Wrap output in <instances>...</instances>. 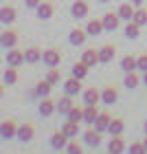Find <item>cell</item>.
Instances as JSON below:
<instances>
[{
  "mask_svg": "<svg viewBox=\"0 0 147 154\" xmlns=\"http://www.w3.org/2000/svg\"><path fill=\"white\" fill-rule=\"evenodd\" d=\"M143 84L147 86V73H143Z\"/></svg>",
  "mask_w": 147,
  "mask_h": 154,
  "instance_id": "obj_42",
  "label": "cell"
},
{
  "mask_svg": "<svg viewBox=\"0 0 147 154\" xmlns=\"http://www.w3.org/2000/svg\"><path fill=\"white\" fill-rule=\"evenodd\" d=\"M73 108H75V103H73V97H70V95H64V97L57 101V112H59V115H68Z\"/></svg>",
  "mask_w": 147,
  "mask_h": 154,
  "instance_id": "obj_12",
  "label": "cell"
},
{
  "mask_svg": "<svg viewBox=\"0 0 147 154\" xmlns=\"http://www.w3.org/2000/svg\"><path fill=\"white\" fill-rule=\"evenodd\" d=\"M0 20H2V24H11L16 20V9L13 7H2L0 9Z\"/></svg>",
  "mask_w": 147,
  "mask_h": 154,
  "instance_id": "obj_28",
  "label": "cell"
},
{
  "mask_svg": "<svg viewBox=\"0 0 147 154\" xmlns=\"http://www.w3.org/2000/svg\"><path fill=\"white\" fill-rule=\"evenodd\" d=\"M66 117H68V121L79 123V121H83V110H81V108H73V110H70V112H68Z\"/></svg>",
  "mask_w": 147,
  "mask_h": 154,
  "instance_id": "obj_35",
  "label": "cell"
},
{
  "mask_svg": "<svg viewBox=\"0 0 147 154\" xmlns=\"http://www.w3.org/2000/svg\"><path fill=\"white\" fill-rule=\"evenodd\" d=\"M64 93L70 95V97H77L81 93V79H77V77H70V79L64 82Z\"/></svg>",
  "mask_w": 147,
  "mask_h": 154,
  "instance_id": "obj_4",
  "label": "cell"
},
{
  "mask_svg": "<svg viewBox=\"0 0 147 154\" xmlns=\"http://www.w3.org/2000/svg\"><path fill=\"white\" fill-rule=\"evenodd\" d=\"M33 132H35V128H33L31 123H22L18 128V139L26 143V141H31V139H33Z\"/></svg>",
  "mask_w": 147,
  "mask_h": 154,
  "instance_id": "obj_17",
  "label": "cell"
},
{
  "mask_svg": "<svg viewBox=\"0 0 147 154\" xmlns=\"http://www.w3.org/2000/svg\"><path fill=\"white\" fill-rule=\"evenodd\" d=\"M38 18L40 20H48V18H51L53 16V5L51 2H40V7H38Z\"/></svg>",
  "mask_w": 147,
  "mask_h": 154,
  "instance_id": "obj_26",
  "label": "cell"
},
{
  "mask_svg": "<svg viewBox=\"0 0 147 154\" xmlns=\"http://www.w3.org/2000/svg\"><path fill=\"white\" fill-rule=\"evenodd\" d=\"M121 68L125 73H132L138 68V57H132V55H125V57L121 60Z\"/></svg>",
  "mask_w": 147,
  "mask_h": 154,
  "instance_id": "obj_22",
  "label": "cell"
},
{
  "mask_svg": "<svg viewBox=\"0 0 147 154\" xmlns=\"http://www.w3.org/2000/svg\"><path fill=\"white\" fill-rule=\"evenodd\" d=\"M145 134H147V121H145Z\"/></svg>",
  "mask_w": 147,
  "mask_h": 154,
  "instance_id": "obj_44",
  "label": "cell"
},
{
  "mask_svg": "<svg viewBox=\"0 0 147 154\" xmlns=\"http://www.w3.org/2000/svg\"><path fill=\"white\" fill-rule=\"evenodd\" d=\"M51 88H53V84L48 82V79H44V82H40L38 86H35V95H38V97H48Z\"/></svg>",
  "mask_w": 147,
  "mask_h": 154,
  "instance_id": "obj_30",
  "label": "cell"
},
{
  "mask_svg": "<svg viewBox=\"0 0 147 154\" xmlns=\"http://www.w3.org/2000/svg\"><path fill=\"white\" fill-rule=\"evenodd\" d=\"M108 154H112V152H108Z\"/></svg>",
  "mask_w": 147,
  "mask_h": 154,
  "instance_id": "obj_46",
  "label": "cell"
},
{
  "mask_svg": "<svg viewBox=\"0 0 147 154\" xmlns=\"http://www.w3.org/2000/svg\"><path fill=\"white\" fill-rule=\"evenodd\" d=\"M42 57H44V53H42V48H38V46H31V48H26V51H24L26 64H38Z\"/></svg>",
  "mask_w": 147,
  "mask_h": 154,
  "instance_id": "obj_10",
  "label": "cell"
},
{
  "mask_svg": "<svg viewBox=\"0 0 147 154\" xmlns=\"http://www.w3.org/2000/svg\"><path fill=\"white\" fill-rule=\"evenodd\" d=\"M68 139H70V137H68V134H66L64 130L55 132V134L51 137V148H53V150H66V145L70 143V141H68Z\"/></svg>",
  "mask_w": 147,
  "mask_h": 154,
  "instance_id": "obj_2",
  "label": "cell"
},
{
  "mask_svg": "<svg viewBox=\"0 0 147 154\" xmlns=\"http://www.w3.org/2000/svg\"><path fill=\"white\" fill-rule=\"evenodd\" d=\"M88 35H101L103 31H106V26H103V20H88V26H86Z\"/></svg>",
  "mask_w": 147,
  "mask_h": 154,
  "instance_id": "obj_15",
  "label": "cell"
},
{
  "mask_svg": "<svg viewBox=\"0 0 147 154\" xmlns=\"http://www.w3.org/2000/svg\"><path fill=\"white\" fill-rule=\"evenodd\" d=\"M110 123H112V117H110L108 112H101V115H99V119L94 121V128L99 130V132H108Z\"/></svg>",
  "mask_w": 147,
  "mask_h": 154,
  "instance_id": "obj_20",
  "label": "cell"
},
{
  "mask_svg": "<svg viewBox=\"0 0 147 154\" xmlns=\"http://www.w3.org/2000/svg\"><path fill=\"white\" fill-rule=\"evenodd\" d=\"M143 145H145V148H147V137H145V139H143Z\"/></svg>",
  "mask_w": 147,
  "mask_h": 154,
  "instance_id": "obj_43",
  "label": "cell"
},
{
  "mask_svg": "<svg viewBox=\"0 0 147 154\" xmlns=\"http://www.w3.org/2000/svg\"><path fill=\"white\" fill-rule=\"evenodd\" d=\"M99 101H101V93L94 86L83 90V103H86V106H97Z\"/></svg>",
  "mask_w": 147,
  "mask_h": 154,
  "instance_id": "obj_5",
  "label": "cell"
},
{
  "mask_svg": "<svg viewBox=\"0 0 147 154\" xmlns=\"http://www.w3.org/2000/svg\"><path fill=\"white\" fill-rule=\"evenodd\" d=\"M0 134H2V139H13V137H18V128H16V123H13L11 119L2 121V125H0Z\"/></svg>",
  "mask_w": 147,
  "mask_h": 154,
  "instance_id": "obj_8",
  "label": "cell"
},
{
  "mask_svg": "<svg viewBox=\"0 0 147 154\" xmlns=\"http://www.w3.org/2000/svg\"><path fill=\"white\" fill-rule=\"evenodd\" d=\"M81 62H86L88 66H97V64H101V60H99V51H94V48H86L81 55Z\"/></svg>",
  "mask_w": 147,
  "mask_h": 154,
  "instance_id": "obj_11",
  "label": "cell"
},
{
  "mask_svg": "<svg viewBox=\"0 0 147 154\" xmlns=\"http://www.w3.org/2000/svg\"><path fill=\"white\" fill-rule=\"evenodd\" d=\"M62 130H64L68 137H79V123H75V121H66Z\"/></svg>",
  "mask_w": 147,
  "mask_h": 154,
  "instance_id": "obj_32",
  "label": "cell"
},
{
  "mask_svg": "<svg viewBox=\"0 0 147 154\" xmlns=\"http://www.w3.org/2000/svg\"><path fill=\"white\" fill-rule=\"evenodd\" d=\"M114 55H116V48L112 46V44H106V46L99 48V60H101V64H110V62L114 60Z\"/></svg>",
  "mask_w": 147,
  "mask_h": 154,
  "instance_id": "obj_9",
  "label": "cell"
},
{
  "mask_svg": "<svg viewBox=\"0 0 147 154\" xmlns=\"http://www.w3.org/2000/svg\"><path fill=\"white\" fill-rule=\"evenodd\" d=\"M123 84H125V88H136V86H138V75H136L134 71H132V73H125Z\"/></svg>",
  "mask_w": 147,
  "mask_h": 154,
  "instance_id": "obj_33",
  "label": "cell"
},
{
  "mask_svg": "<svg viewBox=\"0 0 147 154\" xmlns=\"http://www.w3.org/2000/svg\"><path fill=\"white\" fill-rule=\"evenodd\" d=\"M99 110H97V106H86L83 108V121H86L88 125H94V121L99 119Z\"/></svg>",
  "mask_w": 147,
  "mask_h": 154,
  "instance_id": "obj_18",
  "label": "cell"
},
{
  "mask_svg": "<svg viewBox=\"0 0 147 154\" xmlns=\"http://www.w3.org/2000/svg\"><path fill=\"white\" fill-rule=\"evenodd\" d=\"M118 99V93H116V88H112V86H108V88H103L101 90V101L106 103V106H112Z\"/></svg>",
  "mask_w": 147,
  "mask_h": 154,
  "instance_id": "obj_14",
  "label": "cell"
},
{
  "mask_svg": "<svg viewBox=\"0 0 147 154\" xmlns=\"http://www.w3.org/2000/svg\"><path fill=\"white\" fill-rule=\"evenodd\" d=\"M123 128H125V123H123V119H112V123H110V128H108V132L112 137H118L123 132Z\"/></svg>",
  "mask_w": 147,
  "mask_h": 154,
  "instance_id": "obj_31",
  "label": "cell"
},
{
  "mask_svg": "<svg viewBox=\"0 0 147 154\" xmlns=\"http://www.w3.org/2000/svg\"><path fill=\"white\" fill-rule=\"evenodd\" d=\"M24 2H26V7H29V9H38L42 0H24Z\"/></svg>",
  "mask_w": 147,
  "mask_h": 154,
  "instance_id": "obj_40",
  "label": "cell"
},
{
  "mask_svg": "<svg viewBox=\"0 0 147 154\" xmlns=\"http://www.w3.org/2000/svg\"><path fill=\"white\" fill-rule=\"evenodd\" d=\"M88 64L86 62H77V64L73 66V77H77V79H83V77L88 75Z\"/></svg>",
  "mask_w": 147,
  "mask_h": 154,
  "instance_id": "obj_29",
  "label": "cell"
},
{
  "mask_svg": "<svg viewBox=\"0 0 147 154\" xmlns=\"http://www.w3.org/2000/svg\"><path fill=\"white\" fill-rule=\"evenodd\" d=\"M138 35H141V24H136L134 20H128V26H125V38H130V40H136Z\"/></svg>",
  "mask_w": 147,
  "mask_h": 154,
  "instance_id": "obj_27",
  "label": "cell"
},
{
  "mask_svg": "<svg viewBox=\"0 0 147 154\" xmlns=\"http://www.w3.org/2000/svg\"><path fill=\"white\" fill-rule=\"evenodd\" d=\"M16 42H18V35H16L13 31H4L2 38H0V44H2V48H13V46H16Z\"/></svg>",
  "mask_w": 147,
  "mask_h": 154,
  "instance_id": "obj_24",
  "label": "cell"
},
{
  "mask_svg": "<svg viewBox=\"0 0 147 154\" xmlns=\"http://www.w3.org/2000/svg\"><path fill=\"white\" fill-rule=\"evenodd\" d=\"M70 13H73V18H77V20L86 18L88 16V2H86V0H75Z\"/></svg>",
  "mask_w": 147,
  "mask_h": 154,
  "instance_id": "obj_6",
  "label": "cell"
},
{
  "mask_svg": "<svg viewBox=\"0 0 147 154\" xmlns=\"http://www.w3.org/2000/svg\"><path fill=\"white\" fill-rule=\"evenodd\" d=\"M118 20H121L118 13H106V16H103V26H106V31H114L118 26Z\"/></svg>",
  "mask_w": 147,
  "mask_h": 154,
  "instance_id": "obj_19",
  "label": "cell"
},
{
  "mask_svg": "<svg viewBox=\"0 0 147 154\" xmlns=\"http://www.w3.org/2000/svg\"><path fill=\"white\" fill-rule=\"evenodd\" d=\"M83 141H86L88 145H92V148H97V145L101 143V132L97 130V128L86 130V134H83Z\"/></svg>",
  "mask_w": 147,
  "mask_h": 154,
  "instance_id": "obj_13",
  "label": "cell"
},
{
  "mask_svg": "<svg viewBox=\"0 0 147 154\" xmlns=\"http://www.w3.org/2000/svg\"><path fill=\"white\" fill-rule=\"evenodd\" d=\"M53 112H57V103L51 101L48 97H42V101H40V115L42 117H51Z\"/></svg>",
  "mask_w": 147,
  "mask_h": 154,
  "instance_id": "obj_7",
  "label": "cell"
},
{
  "mask_svg": "<svg viewBox=\"0 0 147 154\" xmlns=\"http://www.w3.org/2000/svg\"><path fill=\"white\" fill-rule=\"evenodd\" d=\"M134 11H136V9H134V5H132V2H123V5L116 9V13H118L123 20H132V18H134Z\"/></svg>",
  "mask_w": 147,
  "mask_h": 154,
  "instance_id": "obj_21",
  "label": "cell"
},
{
  "mask_svg": "<svg viewBox=\"0 0 147 154\" xmlns=\"http://www.w3.org/2000/svg\"><path fill=\"white\" fill-rule=\"evenodd\" d=\"M24 53H20L18 51V48H9V51H7V64H9V66H22L24 64Z\"/></svg>",
  "mask_w": 147,
  "mask_h": 154,
  "instance_id": "obj_3",
  "label": "cell"
},
{
  "mask_svg": "<svg viewBox=\"0 0 147 154\" xmlns=\"http://www.w3.org/2000/svg\"><path fill=\"white\" fill-rule=\"evenodd\" d=\"M138 71L147 73V53L145 55H138Z\"/></svg>",
  "mask_w": 147,
  "mask_h": 154,
  "instance_id": "obj_39",
  "label": "cell"
},
{
  "mask_svg": "<svg viewBox=\"0 0 147 154\" xmlns=\"http://www.w3.org/2000/svg\"><path fill=\"white\" fill-rule=\"evenodd\" d=\"M132 20H134V22L136 24H147V9H136L134 11V18H132Z\"/></svg>",
  "mask_w": 147,
  "mask_h": 154,
  "instance_id": "obj_34",
  "label": "cell"
},
{
  "mask_svg": "<svg viewBox=\"0 0 147 154\" xmlns=\"http://www.w3.org/2000/svg\"><path fill=\"white\" fill-rule=\"evenodd\" d=\"M42 62L48 66V68H57L59 62H62V53L57 51V48H46L44 51V57H42Z\"/></svg>",
  "mask_w": 147,
  "mask_h": 154,
  "instance_id": "obj_1",
  "label": "cell"
},
{
  "mask_svg": "<svg viewBox=\"0 0 147 154\" xmlns=\"http://www.w3.org/2000/svg\"><path fill=\"white\" fill-rule=\"evenodd\" d=\"M123 150H125V141L121 139V134L112 137L110 143H108V152H112V154H123Z\"/></svg>",
  "mask_w": 147,
  "mask_h": 154,
  "instance_id": "obj_16",
  "label": "cell"
},
{
  "mask_svg": "<svg viewBox=\"0 0 147 154\" xmlns=\"http://www.w3.org/2000/svg\"><path fill=\"white\" fill-rule=\"evenodd\" d=\"M132 5H143V0H130Z\"/></svg>",
  "mask_w": 147,
  "mask_h": 154,
  "instance_id": "obj_41",
  "label": "cell"
},
{
  "mask_svg": "<svg viewBox=\"0 0 147 154\" xmlns=\"http://www.w3.org/2000/svg\"><path fill=\"white\" fill-rule=\"evenodd\" d=\"M99 2H108V0H99Z\"/></svg>",
  "mask_w": 147,
  "mask_h": 154,
  "instance_id": "obj_45",
  "label": "cell"
},
{
  "mask_svg": "<svg viewBox=\"0 0 147 154\" xmlns=\"http://www.w3.org/2000/svg\"><path fill=\"white\" fill-rule=\"evenodd\" d=\"M46 79L51 82V84H59V82H62V73L57 71V68H48V75H46Z\"/></svg>",
  "mask_w": 147,
  "mask_h": 154,
  "instance_id": "obj_36",
  "label": "cell"
},
{
  "mask_svg": "<svg viewBox=\"0 0 147 154\" xmlns=\"http://www.w3.org/2000/svg\"><path fill=\"white\" fill-rule=\"evenodd\" d=\"M130 154H147V148L143 143H132L130 145Z\"/></svg>",
  "mask_w": 147,
  "mask_h": 154,
  "instance_id": "obj_38",
  "label": "cell"
},
{
  "mask_svg": "<svg viewBox=\"0 0 147 154\" xmlns=\"http://www.w3.org/2000/svg\"><path fill=\"white\" fill-rule=\"evenodd\" d=\"M16 82H18V68H16V66H9V68L2 73V84H7V86H13Z\"/></svg>",
  "mask_w": 147,
  "mask_h": 154,
  "instance_id": "obj_23",
  "label": "cell"
},
{
  "mask_svg": "<svg viewBox=\"0 0 147 154\" xmlns=\"http://www.w3.org/2000/svg\"><path fill=\"white\" fill-rule=\"evenodd\" d=\"M86 33H88V31L73 29L70 35H68V42H70V44H75V46H79V44H83V42H86Z\"/></svg>",
  "mask_w": 147,
  "mask_h": 154,
  "instance_id": "obj_25",
  "label": "cell"
},
{
  "mask_svg": "<svg viewBox=\"0 0 147 154\" xmlns=\"http://www.w3.org/2000/svg\"><path fill=\"white\" fill-rule=\"evenodd\" d=\"M66 152H68V154H83L81 145L77 143V141H70V143H68V145H66Z\"/></svg>",
  "mask_w": 147,
  "mask_h": 154,
  "instance_id": "obj_37",
  "label": "cell"
}]
</instances>
